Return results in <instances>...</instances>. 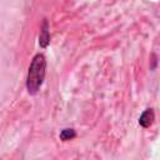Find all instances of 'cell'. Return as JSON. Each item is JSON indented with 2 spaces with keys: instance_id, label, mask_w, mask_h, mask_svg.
Returning <instances> with one entry per match:
<instances>
[{
  "instance_id": "obj_1",
  "label": "cell",
  "mask_w": 160,
  "mask_h": 160,
  "mask_svg": "<svg viewBox=\"0 0 160 160\" xmlns=\"http://www.w3.org/2000/svg\"><path fill=\"white\" fill-rule=\"evenodd\" d=\"M45 69H46L45 56L42 54H36L31 60L26 76V89L29 94L34 95L39 91L45 79Z\"/></svg>"
},
{
  "instance_id": "obj_2",
  "label": "cell",
  "mask_w": 160,
  "mask_h": 160,
  "mask_svg": "<svg viewBox=\"0 0 160 160\" xmlns=\"http://www.w3.org/2000/svg\"><path fill=\"white\" fill-rule=\"evenodd\" d=\"M50 42V34H49V24L48 20L44 19L42 25H41V30H40V36H39V44L41 48H46Z\"/></svg>"
},
{
  "instance_id": "obj_3",
  "label": "cell",
  "mask_w": 160,
  "mask_h": 160,
  "mask_svg": "<svg viewBox=\"0 0 160 160\" xmlns=\"http://www.w3.org/2000/svg\"><path fill=\"white\" fill-rule=\"evenodd\" d=\"M155 120V114H154V110L152 109H146L141 115H140V119H139V124L142 126V128H149L152 125Z\"/></svg>"
},
{
  "instance_id": "obj_4",
  "label": "cell",
  "mask_w": 160,
  "mask_h": 160,
  "mask_svg": "<svg viewBox=\"0 0 160 160\" xmlns=\"http://www.w3.org/2000/svg\"><path fill=\"white\" fill-rule=\"evenodd\" d=\"M76 136V132L74 129H64L61 132H60V139L64 140V141H68V140H71Z\"/></svg>"
}]
</instances>
